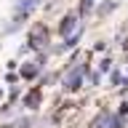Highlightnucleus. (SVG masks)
Masks as SVG:
<instances>
[{
  "mask_svg": "<svg viewBox=\"0 0 128 128\" xmlns=\"http://www.w3.org/2000/svg\"><path fill=\"white\" fill-rule=\"evenodd\" d=\"M32 126H35L32 118H16V120H11V123H6L3 128H32Z\"/></svg>",
  "mask_w": 128,
  "mask_h": 128,
  "instance_id": "8",
  "label": "nucleus"
},
{
  "mask_svg": "<svg viewBox=\"0 0 128 128\" xmlns=\"http://www.w3.org/2000/svg\"><path fill=\"white\" fill-rule=\"evenodd\" d=\"M40 102H43V96H40V91H30V94L22 99V104L27 107V110H38Z\"/></svg>",
  "mask_w": 128,
  "mask_h": 128,
  "instance_id": "6",
  "label": "nucleus"
},
{
  "mask_svg": "<svg viewBox=\"0 0 128 128\" xmlns=\"http://www.w3.org/2000/svg\"><path fill=\"white\" fill-rule=\"evenodd\" d=\"M78 22H80V16L78 14H70V16H64L62 19V24H59V35H64V38H70V32L78 27Z\"/></svg>",
  "mask_w": 128,
  "mask_h": 128,
  "instance_id": "5",
  "label": "nucleus"
},
{
  "mask_svg": "<svg viewBox=\"0 0 128 128\" xmlns=\"http://www.w3.org/2000/svg\"><path fill=\"white\" fill-rule=\"evenodd\" d=\"M43 43H46V30H43V27H38V30L30 35V48H40Z\"/></svg>",
  "mask_w": 128,
  "mask_h": 128,
  "instance_id": "7",
  "label": "nucleus"
},
{
  "mask_svg": "<svg viewBox=\"0 0 128 128\" xmlns=\"http://www.w3.org/2000/svg\"><path fill=\"white\" fill-rule=\"evenodd\" d=\"M112 123H115V112L104 107V110H99V115L88 123V128H110Z\"/></svg>",
  "mask_w": 128,
  "mask_h": 128,
  "instance_id": "4",
  "label": "nucleus"
},
{
  "mask_svg": "<svg viewBox=\"0 0 128 128\" xmlns=\"http://www.w3.org/2000/svg\"><path fill=\"white\" fill-rule=\"evenodd\" d=\"M88 72V64H78V67H70L67 78H64V91L67 94H75L80 86H83V78Z\"/></svg>",
  "mask_w": 128,
  "mask_h": 128,
  "instance_id": "2",
  "label": "nucleus"
},
{
  "mask_svg": "<svg viewBox=\"0 0 128 128\" xmlns=\"http://www.w3.org/2000/svg\"><path fill=\"white\" fill-rule=\"evenodd\" d=\"M43 62H46L43 56H35V59H30V62L22 67V78H24V80H35L40 72H43Z\"/></svg>",
  "mask_w": 128,
  "mask_h": 128,
  "instance_id": "3",
  "label": "nucleus"
},
{
  "mask_svg": "<svg viewBox=\"0 0 128 128\" xmlns=\"http://www.w3.org/2000/svg\"><path fill=\"white\" fill-rule=\"evenodd\" d=\"M110 70H112V62H110V59H104V62L99 64V75H104V72H110Z\"/></svg>",
  "mask_w": 128,
  "mask_h": 128,
  "instance_id": "9",
  "label": "nucleus"
},
{
  "mask_svg": "<svg viewBox=\"0 0 128 128\" xmlns=\"http://www.w3.org/2000/svg\"><path fill=\"white\" fill-rule=\"evenodd\" d=\"M40 0H16V8H14V19H11V24L6 27V32H14V30H19L24 24V19L35 11V6H38Z\"/></svg>",
  "mask_w": 128,
  "mask_h": 128,
  "instance_id": "1",
  "label": "nucleus"
},
{
  "mask_svg": "<svg viewBox=\"0 0 128 128\" xmlns=\"http://www.w3.org/2000/svg\"><path fill=\"white\" fill-rule=\"evenodd\" d=\"M112 6H115V3H112V0H107V3H104L102 8H99V16H104V14H110V11H112Z\"/></svg>",
  "mask_w": 128,
  "mask_h": 128,
  "instance_id": "10",
  "label": "nucleus"
}]
</instances>
